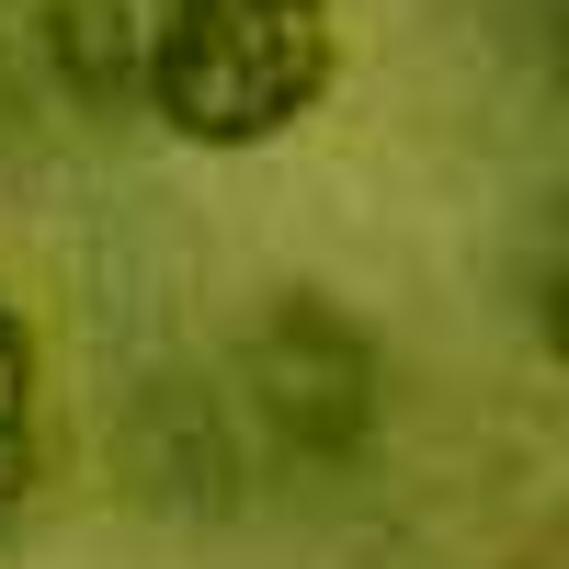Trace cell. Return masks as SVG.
<instances>
[{"mask_svg": "<svg viewBox=\"0 0 569 569\" xmlns=\"http://www.w3.org/2000/svg\"><path fill=\"white\" fill-rule=\"evenodd\" d=\"M330 80H342V12L330 0H160V46H149V114L182 149H273L297 137Z\"/></svg>", "mask_w": 569, "mask_h": 569, "instance_id": "obj_1", "label": "cell"}, {"mask_svg": "<svg viewBox=\"0 0 569 569\" xmlns=\"http://www.w3.org/2000/svg\"><path fill=\"white\" fill-rule=\"evenodd\" d=\"M34 399H46V353H34V319L0 297V536L34 512L46 490V433H34Z\"/></svg>", "mask_w": 569, "mask_h": 569, "instance_id": "obj_4", "label": "cell"}, {"mask_svg": "<svg viewBox=\"0 0 569 569\" xmlns=\"http://www.w3.org/2000/svg\"><path fill=\"white\" fill-rule=\"evenodd\" d=\"M149 46H160V0H34V58L58 80L69 114H137L149 103Z\"/></svg>", "mask_w": 569, "mask_h": 569, "instance_id": "obj_3", "label": "cell"}, {"mask_svg": "<svg viewBox=\"0 0 569 569\" xmlns=\"http://www.w3.org/2000/svg\"><path fill=\"white\" fill-rule=\"evenodd\" d=\"M240 399L273 456L297 467H353L388 421V342L330 297V284H284L240 342Z\"/></svg>", "mask_w": 569, "mask_h": 569, "instance_id": "obj_2", "label": "cell"}]
</instances>
